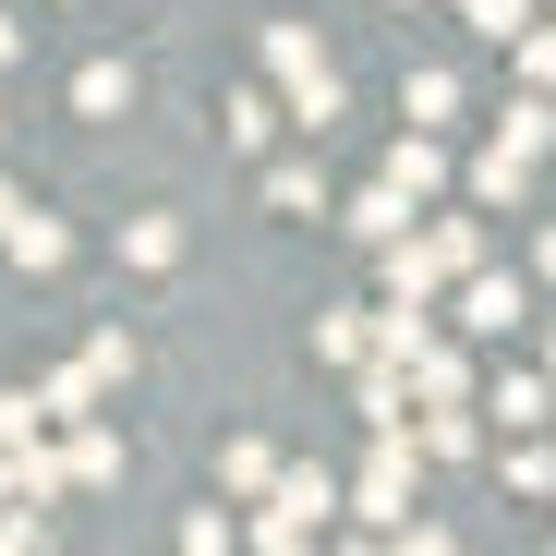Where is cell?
<instances>
[{
	"label": "cell",
	"mask_w": 556,
	"mask_h": 556,
	"mask_svg": "<svg viewBox=\"0 0 556 556\" xmlns=\"http://www.w3.org/2000/svg\"><path fill=\"white\" fill-rule=\"evenodd\" d=\"M400 13H412V0H400Z\"/></svg>",
	"instance_id": "obj_30"
},
{
	"label": "cell",
	"mask_w": 556,
	"mask_h": 556,
	"mask_svg": "<svg viewBox=\"0 0 556 556\" xmlns=\"http://www.w3.org/2000/svg\"><path fill=\"white\" fill-rule=\"evenodd\" d=\"M122 266H181V218H122Z\"/></svg>",
	"instance_id": "obj_18"
},
{
	"label": "cell",
	"mask_w": 556,
	"mask_h": 556,
	"mask_svg": "<svg viewBox=\"0 0 556 556\" xmlns=\"http://www.w3.org/2000/svg\"><path fill=\"white\" fill-rule=\"evenodd\" d=\"M25 435H49V412H37V388H13V400H0V447H25Z\"/></svg>",
	"instance_id": "obj_26"
},
{
	"label": "cell",
	"mask_w": 556,
	"mask_h": 556,
	"mask_svg": "<svg viewBox=\"0 0 556 556\" xmlns=\"http://www.w3.org/2000/svg\"><path fill=\"white\" fill-rule=\"evenodd\" d=\"M266 472H278L266 435H230V447H218V496H266Z\"/></svg>",
	"instance_id": "obj_16"
},
{
	"label": "cell",
	"mask_w": 556,
	"mask_h": 556,
	"mask_svg": "<svg viewBox=\"0 0 556 556\" xmlns=\"http://www.w3.org/2000/svg\"><path fill=\"white\" fill-rule=\"evenodd\" d=\"M484 447V424L459 412V400H424V459H472Z\"/></svg>",
	"instance_id": "obj_17"
},
{
	"label": "cell",
	"mask_w": 556,
	"mask_h": 556,
	"mask_svg": "<svg viewBox=\"0 0 556 556\" xmlns=\"http://www.w3.org/2000/svg\"><path fill=\"white\" fill-rule=\"evenodd\" d=\"M73 363H85V376H98V388H122V376H134V339H122V327H98V339H85Z\"/></svg>",
	"instance_id": "obj_22"
},
{
	"label": "cell",
	"mask_w": 556,
	"mask_h": 556,
	"mask_svg": "<svg viewBox=\"0 0 556 556\" xmlns=\"http://www.w3.org/2000/svg\"><path fill=\"white\" fill-rule=\"evenodd\" d=\"M459 25H472V37H508V25H532V0H459Z\"/></svg>",
	"instance_id": "obj_25"
},
{
	"label": "cell",
	"mask_w": 556,
	"mask_h": 556,
	"mask_svg": "<svg viewBox=\"0 0 556 556\" xmlns=\"http://www.w3.org/2000/svg\"><path fill=\"white\" fill-rule=\"evenodd\" d=\"M363 339H376L388 363H412V351L435 339V303H388V315H363Z\"/></svg>",
	"instance_id": "obj_15"
},
{
	"label": "cell",
	"mask_w": 556,
	"mask_h": 556,
	"mask_svg": "<svg viewBox=\"0 0 556 556\" xmlns=\"http://www.w3.org/2000/svg\"><path fill=\"white\" fill-rule=\"evenodd\" d=\"M61 484H73V496H85V484H122V435H110L98 412L61 424Z\"/></svg>",
	"instance_id": "obj_8"
},
{
	"label": "cell",
	"mask_w": 556,
	"mask_h": 556,
	"mask_svg": "<svg viewBox=\"0 0 556 556\" xmlns=\"http://www.w3.org/2000/svg\"><path fill=\"white\" fill-rule=\"evenodd\" d=\"M266 520H254V544H278V556H291V544H315V520L339 508V484L315 472V459H303V472H291V459H278V472H266V496H254Z\"/></svg>",
	"instance_id": "obj_4"
},
{
	"label": "cell",
	"mask_w": 556,
	"mask_h": 556,
	"mask_svg": "<svg viewBox=\"0 0 556 556\" xmlns=\"http://www.w3.org/2000/svg\"><path fill=\"white\" fill-rule=\"evenodd\" d=\"M388 181H400V194H412V206H435V194H447V146H435L424 122H412V134L388 146Z\"/></svg>",
	"instance_id": "obj_9"
},
{
	"label": "cell",
	"mask_w": 556,
	"mask_h": 556,
	"mask_svg": "<svg viewBox=\"0 0 556 556\" xmlns=\"http://www.w3.org/2000/svg\"><path fill=\"white\" fill-rule=\"evenodd\" d=\"M0 496H13V447H0Z\"/></svg>",
	"instance_id": "obj_29"
},
{
	"label": "cell",
	"mask_w": 556,
	"mask_h": 556,
	"mask_svg": "<svg viewBox=\"0 0 556 556\" xmlns=\"http://www.w3.org/2000/svg\"><path fill=\"white\" fill-rule=\"evenodd\" d=\"M73 110H85V122H122V110H134V61H85V73H73Z\"/></svg>",
	"instance_id": "obj_12"
},
{
	"label": "cell",
	"mask_w": 556,
	"mask_h": 556,
	"mask_svg": "<svg viewBox=\"0 0 556 556\" xmlns=\"http://www.w3.org/2000/svg\"><path fill=\"white\" fill-rule=\"evenodd\" d=\"M98 400H110V388L85 376V363H61V376H37V412H49V424H73V412H98Z\"/></svg>",
	"instance_id": "obj_19"
},
{
	"label": "cell",
	"mask_w": 556,
	"mask_h": 556,
	"mask_svg": "<svg viewBox=\"0 0 556 556\" xmlns=\"http://www.w3.org/2000/svg\"><path fill=\"white\" fill-rule=\"evenodd\" d=\"M435 303H447L459 327H472V339H508V327L532 315V291H520V278H496V266H459V278H447Z\"/></svg>",
	"instance_id": "obj_6"
},
{
	"label": "cell",
	"mask_w": 556,
	"mask_h": 556,
	"mask_svg": "<svg viewBox=\"0 0 556 556\" xmlns=\"http://www.w3.org/2000/svg\"><path fill=\"white\" fill-rule=\"evenodd\" d=\"M25 61V13H0V73H13Z\"/></svg>",
	"instance_id": "obj_27"
},
{
	"label": "cell",
	"mask_w": 556,
	"mask_h": 556,
	"mask_svg": "<svg viewBox=\"0 0 556 556\" xmlns=\"http://www.w3.org/2000/svg\"><path fill=\"white\" fill-rule=\"evenodd\" d=\"M376 339H363V315H315V363H363Z\"/></svg>",
	"instance_id": "obj_23"
},
{
	"label": "cell",
	"mask_w": 556,
	"mask_h": 556,
	"mask_svg": "<svg viewBox=\"0 0 556 556\" xmlns=\"http://www.w3.org/2000/svg\"><path fill=\"white\" fill-rule=\"evenodd\" d=\"M266 206H278V218H327V169H315V157H278V169H266Z\"/></svg>",
	"instance_id": "obj_13"
},
{
	"label": "cell",
	"mask_w": 556,
	"mask_h": 556,
	"mask_svg": "<svg viewBox=\"0 0 556 556\" xmlns=\"http://www.w3.org/2000/svg\"><path fill=\"white\" fill-rule=\"evenodd\" d=\"M339 508H363V520H412V435H376V447H363V472L339 484Z\"/></svg>",
	"instance_id": "obj_5"
},
{
	"label": "cell",
	"mask_w": 556,
	"mask_h": 556,
	"mask_svg": "<svg viewBox=\"0 0 556 556\" xmlns=\"http://www.w3.org/2000/svg\"><path fill=\"white\" fill-rule=\"evenodd\" d=\"M351 412H363V435H412V376H400L388 351L351 363Z\"/></svg>",
	"instance_id": "obj_7"
},
{
	"label": "cell",
	"mask_w": 556,
	"mask_h": 556,
	"mask_svg": "<svg viewBox=\"0 0 556 556\" xmlns=\"http://www.w3.org/2000/svg\"><path fill=\"white\" fill-rule=\"evenodd\" d=\"M266 85H278V122H303V134L339 122V61L315 49V25H266Z\"/></svg>",
	"instance_id": "obj_2"
},
{
	"label": "cell",
	"mask_w": 556,
	"mask_h": 556,
	"mask_svg": "<svg viewBox=\"0 0 556 556\" xmlns=\"http://www.w3.org/2000/svg\"><path fill=\"white\" fill-rule=\"evenodd\" d=\"M400 376H412V400H472V363H459L447 339H424V351L400 363Z\"/></svg>",
	"instance_id": "obj_14"
},
{
	"label": "cell",
	"mask_w": 556,
	"mask_h": 556,
	"mask_svg": "<svg viewBox=\"0 0 556 556\" xmlns=\"http://www.w3.org/2000/svg\"><path fill=\"white\" fill-rule=\"evenodd\" d=\"M496 424H508V435H544V376H508V388H496Z\"/></svg>",
	"instance_id": "obj_21"
},
{
	"label": "cell",
	"mask_w": 556,
	"mask_h": 556,
	"mask_svg": "<svg viewBox=\"0 0 556 556\" xmlns=\"http://www.w3.org/2000/svg\"><path fill=\"white\" fill-rule=\"evenodd\" d=\"M0 254H13L25 278H49V266L73 254V230H61V218H37V206H13V218H0Z\"/></svg>",
	"instance_id": "obj_10"
},
{
	"label": "cell",
	"mask_w": 556,
	"mask_h": 556,
	"mask_svg": "<svg viewBox=\"0 0 556 556\" xmlns=\"http://www.w3.org/2000/svg\"><path fill=\"white\" fill-rule=\"evenodd\" d=\"M218 134H230V146H242V157H254V146H266V134H278V98H230V122H218Z\"/></svg>",
	"instance_id": "obj_24"
},
{
	"label": "cell",
	"mask_w": 556,
	"mask_h": 556,
	"mask_svg": "<svg viewBox=\"0 0 556 556\" xmlns=\"http://www.w3.org/2000/svg\"><path fill=\"white\" fill-rule=\"evenodd\" d=\"M544 122H556V110H544L532 85H520V110H508V134H496V146L472 157V194H484V206H532V169H544Z\"/></svg>",
	"instance_id": "obj_3"
},
{
	"label": "cell",
	"mask_w": 556,
	"mask_h": 556,
	"mask_svg": "<svg viewBox=\"0 0 556 556\" xmlns=\"http://www.w3.org/2000/svg\"><path fill=\"white\" fill-rule=\"evenodd\" d=\"M400 110H412V122H424V134H435V122H447V110H459V73H435V61H424V73H412V85H400Z\"/></svg>",
	"instance_id": "obj_20"
},
{
	"label": "cell",
	"mask_w": 556,
	"mask_h": 556,
	"mask_svg": "<svg viewBox=\"0 0 556 556\" xmlns=\"http://www.w3.org/2000/svg\"><path fill=\"white\" fill-rule=\"evenodd\" d=\"M339 218H351V242H400V230H412V194H400V181H363Z\"/></svg>",
	"instance_id": "obj_11"
},
{
	"label": "cell",
	"mask_w": 556,
	"mask_h": 556,
	"mask_svg": "<svg viewBox=\"0 0 556 556\" xmlns=\"http://www.w3.org/2000/svg\"><path fill=\"white\" fill-rule=\"evenodd\" d=\"M13 206H25V194H13V169H0V218H13Z\"/></svg>",
	"instance_id": "obj_28"
},
{
	"label": "cell",
	"mask_w": 556,
	"mask_h": 556,
	"mask_svg": "<svg viewBox=\"0 0 556 556\" xmlns=\"http://www.w3.org/2000/svg\"><path fill=\"white\" fill-rule=\"evenodd\" d=\"M376 254H388V303H435L459 266H484V230H472V218H424V206H412V230L376 242Z\"/></svg>",
	"instance_id": "obj_1"
}]
</instances>
